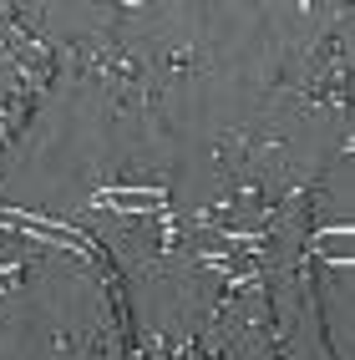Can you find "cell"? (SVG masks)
I'll list each match as a JSON object with an SVG mask.
<instances>
[{
  "mask_svg": "<svg viewBox=\"0 0 355 360\" xmlns=\"http://www.w3.org/2000/svg\"><path fill=\"white\" fill-rule=\"evenodd\" d=\"M71 66H77V77L107 86L117 107H148V112L157 107V86L148 77V66H142L122 41H112L107 31H91V36H82L71 46Z\"/></svg>",
  "mask_w": 355,
  "mask_h": 360,
  "instance_id": "cell-1",
  "label": "cell"
},
{
  "mask_svg": "<svg viewBox=\"0 0 355 360\" xmlns=\"http://www.w3.org/2000/svg\"><path fill=\"white\" fill-rule=\"evenodd\" d=\"M208 61V51L203 46H168V51H157V61H153V86H162V82H183V77H193V71Z\"/></svg>",
  "mask_w": 355,
  "mask_h": 360,
  "instance_id": "cell-2",
  "label": "cell"
},
{
  "mask_svg": "<svg viewBox=\"0 0 355 360\" xmlns=\"http://www.w3.org/2000/svg\"><path fill=\"white\" fill-rule=\"evenodd\" d=\"M26 274H31V259H6V264H0V300H6L11 290H20Z\"/></svg>",
  "mask_w": 355,
  "mask_h": 360,
  "instance_id": "cell-3",
  "label": "cell"
}]
</instances>
